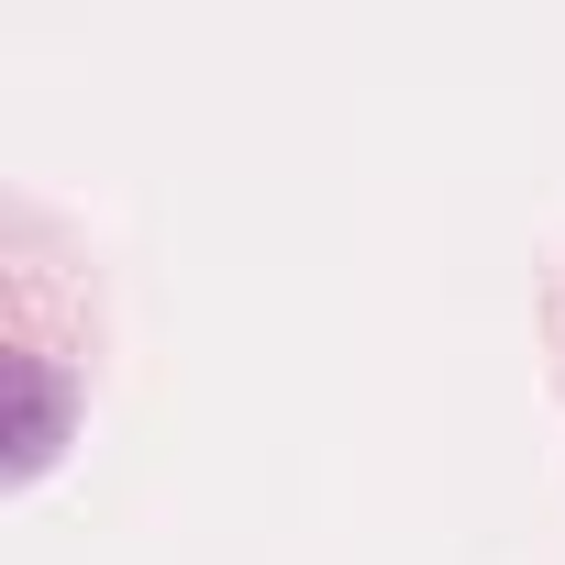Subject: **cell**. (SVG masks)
<instances>
[{"label":"cell","instance_id":"1","mask_svg":"<svg viewBox=\"0 0 565 565\" xmlns=\"http://www.w3.org/2000/svg\"><path fill=\"white\" fill-rule=\"evenodd\" d=\"M12 399H23V466H34V455H45V422H56V411H45V388H34V377H12Z\"/></svg>","mask_w":565,"mask_h":565}]
</instances>
